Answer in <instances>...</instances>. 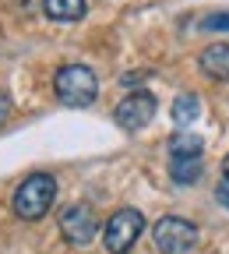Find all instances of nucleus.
<instances>
[{
	"label": "nucleus",
	"mask_w": 229,
	"mask_h": 254,
	"mask_svg": "<svg viewBox=\"0 0 229 254\" xmlns=\"http://www.w3.org/2000/svg\"><path fill=\"white\" fill-rule=\"evenodd\" d=\"M53 92L60 103L67 106H92L95 95H99V78H95L92 67H85V64H63V67L57 71L53 78Z\"/></svg>",
	"instance_id": "1"
},
{
	"label": "nucleus",
	"mask_w": 229,
	"mask_h": 254,
	"mask_svg": "<svg viewBox=\"0 0 229 254\" xmlns=\"http://www.w3.org/2000/svg\"><path fill=\"white\" fill-rule=\"evenodd\" d=\"M53 201H57V180L50 173H32L14 190V215L25 222H36L53 208Z\"/></svg>",
	"instance_id": "2"
},
{
	"label": "nucleus",
	"mask_w": 229,
	"mask_h": 254,
	"mask_svg": "<svg viewBox=\"0 0 229 254\" xmlns=\"http://www.w3.org/2000/svg\"><path fill=\"white\" fill-rule=\"evenodd\" d=\"M145 230V215L138 208H120L106 219V226H103V247L110 254H127L130 247H134V240L141 237Z\"/></svg>",
	"instance_id": "3"
},
{
	"label": "nucleus",
	"mask_w": 229,
	"mask_h": 254,
	"mask_svg": "<svg viewBox=\"0 0 229 254\" xmlns=\"http://www.w3.org/2000/svg\"><path fill=\"white\" fill-rule=\"evenodd\" d=\"M152 240L162 254H187L198 244V226L190 219H180V215H162L152 226Z\"/></svg>",
	"instance_id": "4"
},
{
	"label": "nucleus",
	"mask_w": 229,
	"mask_h": 254,
	"mask_svg": "<svg viewBox=\"0 0 229 254\" xmlns=\"http://www.w3.org/2000/svg\"><path fill=\"white\" fill-rule=\"evenodd\" d=\"M155 110H159L155 95H152V92H145V88H138V92H127L123 99L116 103L113 120L123 127V131H141V127H148V124H152Z\"/></svg>",
	"instance_id": "5"
},
{
	"label": "nucleus",
	"mask_w": 229,
	"mask_h": 254,
	"mask_svg": "<svg viewBox=\"0 0 229 254\" xmlns=\"http://www.w3.org/2000/svg\"><path fill=\"white\" fill-rule=\"evenodd\" d=\"M60 233L67 244L74 247H85L95 240V233H99V219H95V212L88 205H67L60 212Z\"/></svg>",
	"instance_id": "6"
},
{
	"label": "nucleus",
	"mask_w": 229,
	"mask_h": 254,
	"mask_svg": "<svg viewBox=\"0 0 229 254\" xmlns=\"http://www.w3.org/2000/svg\"><path fill=\"white\" fill-rule=\"evenodd\" d=\"M201 71L215 81H229V43H212L208 50H201L198 57Z\"/></svg>",
	"instance_id": "7"
},
{
	"label": "nucleus",
	"mask_w": 229,
	"mask_h": 254,
	"mask_svg": "<svg viewBox=\"0 0 229 254\" xmlns=\"http://www.w3.org/2000/svg\"><path fill=\"white\" fill-rule=\"evenodd\" d=\"M201 170H205L201 155H170V177H173V184L190 187L194 180L201 177Z\"/></svg>",
	"instance_id": "8"
},
{
	"label": "nucleus",
	"mask_w": 229,
	"mask_h": 254,
	"mask_svg": "<svg viewBox=\"0 0 229 254\" xmlns=\"http://www.w3.org/2000/svg\"><path fill=\"white\" fill-rule=\"evenodd\" d=\"M88 11L85 0H43V14L50 21H81Z\"/></svg>",
	"instance_id": "9"
},
{
	"label": "nucleus",
	"mask_w": 229,
	"mask_h": 254,
	"mask_svg": "<svg viewBox=\"0 0 229 254\" xmlns=\"http://www.w3.org/2000/svg\"><path fill=\"white\" fill-rule=\"evenodd\" d=\"M198 117H201V99H198V95H194V92L176 95V103H173V124L176 127H190Z\"/></svg>",
	"instance_id": "10"
},
{
	"label": "nucleus",
	"mask_w": 229,
	"mask_h": 254,
	"mask_svg": "<svg viewBox=\"0 0 229 254\" xmlns=\"http://www.w3.org/2000/svg\"><path fill=\"white\" fill-rule=\"evenodd\" d=\"M201 148H205V141L190 131H176L170 138V155H201Z\"/></svg>",
	"instance_id": "11"
},
{
	"label": "nucleus",
	"mask_w": 229,
	"mask_h": 254,
	"mask_svg": "<svg viewBox=\"0 0 229 254\" xmlns=\"http://www.w3.org/2000/svg\"><path fill=\"white\" fill-rule=\"evenodd\" d=\"M201 28H208V32H229V14H208L201 21Z\"/></svg>",
	"instance_id": "12"
},
{
	"label": "nucleus",
	"mask_w": 229,
	"mask_h": 254,
	"mask_svg": "<svg viewBox=\"0 0 229 254\" xmlns=\"http://www.w3.org/2000/svg\"><path fill=\"white\" fill-rule=\"evenodd\" d=\"M7 117H11V99H7L4 92H0V124H4Z\"/></svg>",
	"instance_id": "13"
},
{
	"label": "nucleus",
	"mask_w": 229,
	"mask_h": 254,
	"mask_svg": "<svg viewBox=\"0 0 229 254\" xmlns=\"http://www.w3.org/2000/svg\"><path fill=\"white\" fill-rule=\"evenodd\" d=\"M148 78V71H134V74H123V85H138V81H145Z\"/></svg>",
	"instance_id": "14"
},
{
	"label": "nucleus",
	"mask_w": 229,
	"mask_h": 254,
	"mask_svg": "<svg viewBox=\"0 0 229 254\" xmlns=\"http://www.w3.org/2000/svg\"><path fill=\"white\" fill-rule=\"evenodd\" d=\"M215 198H219V201L229 208V187H219V190H215Z\"/></svg>",
	"instance_id": "15"
},
{
	"label": "nucleus",
	"mask_w": 229,
	"mask_h": 254,
	"mask_svg": "<svg viewBox=\"0 0 229 254\" xmlns=\"http://www.w3.org/2000/svg\"><path fill=\"white\" fill-rule=\"evenodd\" d=\"M222 177L229 180V155H226V163H222Z\"/></svg>",
	"instance_id": "16"
}]
</instances>
